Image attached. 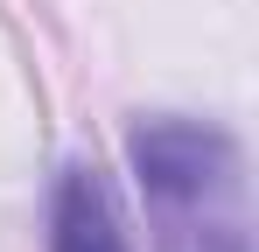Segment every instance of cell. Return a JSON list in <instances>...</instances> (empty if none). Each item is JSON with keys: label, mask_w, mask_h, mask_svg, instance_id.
<instances>
[{"label": "cell", "mask_w": 259, "mask_h": 252, "mask_svg": "<svg viewBox=\"0 0 259 252\" xmlns=\"http://www.w3.org/2000/svg\"><path fill=\"white\" fill-rule=\"evenodd\" d=\"M49 252H133L119 203H112V182L98 168L70 161L49 189Z\"/></svg>", "instance_id": "obj_2"}, {"label": "cell", "mask_w": 259, "mask_h": 252, "mask_svg": "<svg viewBox=\"0 0 259 252\" xmlns=\"http://www.w3.org/2000/svg\"><path fill=\"white\" fill-rule=\"evenodd\" d=\"M126 161L154 224V252H252L245 217V161L238 140L210 119H140Z\"/></svg>", "instance_id": "obj_1"}]
</instances>
